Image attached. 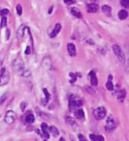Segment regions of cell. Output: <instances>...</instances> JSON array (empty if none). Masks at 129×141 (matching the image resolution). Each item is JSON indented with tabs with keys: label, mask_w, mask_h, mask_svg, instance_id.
I'll list each match as a JSON object with an SVG mask.
<instances>
[{
	"label": "cell",
	"mask_w": 129,
	"mask_h": 141,
	"mask_svg": "<svg viewBox=\"0 0 129 141\" xmlns=\"http://www.w3.org/2000/svg\"><path fill=\"white\" fill-rule=\"evenodd\" d=\"M60 141H66V140H64L63 138H60Z\"/></svg>",
	"instance_id": "cell-36"
},
{
	"label": "cell",
	"mask_w": 129,
	"mask_h": 141,
	"mask_svg": "<svg viewBox=\"0 0 129 141\" xmlns=\"http://www.w3.org/2000/svg\"><path fill=\"white\" fill-rule=\"evenodd\" d=\"M74 116L77 118L82 119L84 117V116H85V114H84V111L82 109H77L74 111Z\"/></svg>",
	"instance_id": "cell-17"
},
{
	"label": "cell",
	"mask_w": 129,
	"mask_h": 141,
	"mask_svg": "<svg viewBox=\"0 0 129 141\" xmlns=\"http://www.w3.org/2000/svg\"><path fill=\"white\" fill-rule=\"evenodd\" d=\"M24 30H25V26L24 25H22V26L19 28L18 33H17V37L19 40H20V39L23 37V35H24Z\"/></svg>",
	"instance_id": "cell-18"
},
{
	"label": "cell",
	"mask_w": 129,
	"mask_h": 141,
	"mask_svg": "<svg viewBox=\"0 0 129 141\" xmlns=\"http://www.w3.org/2000/svg\"><path fill=\"white\" fill-rule=\"evenodd\" d=\"M106 87L110 91L113 90V84H112V81H108V82H107V83H106Z\"/></svg>",
	"instance_id": "cell-23"
},
{
	"label": "cell",
	"mask_w": 129,
	"mask_h": 141,
	"mask_svg": "<svg viewBox=\"0 0 129 141\" xmlns=\"http://www.w3.org/2000/svg\"><path fill=\"white\" fill-rule=\"evenodd\" d=\"M89 138L92 141H104L103 136H100V135H95V134H90L89 135Z\"/></svg>",
	"instance_id": "cell-14"
},
{
	"label": "cell",
	"mask_w": 129,
	"mask_h": 141,
	"mask_svg": "<svg viewBox=\"0 0 129 141\" xmlns=\"http://www.w3.org/2000/svg\"><path fill=\"white\" fill-rule=\"evenodd\" d=\"M25 106H26V103H25V102H23V103H22V105H20V108H21V109H22V110H24V109H25Z\"/></svg>",
	"instance_id": "cell-34"
},
{
	"label": "cell",
	"mask_w": 129,
	"mask_h": 141,
	"mask_svg": "<svg viewBox=\"0 0 129 141\" xmlns=\"http://www.w3.org/2000/svg\"><path fill=\"white\" fill-rule=\"evenodd\" d=\"M50 131H51V133L52 134L53 137H57L59 135V131H58V130L55 126H51L50 127Z\"/></svg>",
	"instance_id": "cell-19"
},
{
	"label": "cell",
	"mask_w": 129,
	"mask_h": 141,
	"mask_svg": "<svg viewBox=\"0 0 129 141\" xmlns=\"http://www.w3.org/2000/svg\"><path fill=\"white\" fill-rule=\"evenodd\" d=\"M89 78H90V82H91V85L92 86H97L98 84V80L96 76V73L95 71H90L89 72Z\"/></svg>",
	"instance_id": "cell-8"
},
{
	"label": "cell",
	"mask_w": 129,
	"mask_h": 141,
	"mask_svg": "<svg viewBox=\"0 0 129 141\" xmlns=\"http://www.w3.org/2000/svg\"><path fill=\"white\" fill-rule=\"evenodd\" d=\"M5 97H6V96H5V94H4L3 96H2V98H1V101H0V103H3L4 102V101H5Z\"/></svg>",
	"instance_id": "cell-33"
},
{
	"label": "cell",
	"mask_w": 129,
	"mask_h": 141,
	"mask_svg": "<svg viewBox=\"0 0 129 141\" xmlns=\"http://www.w3.org/2000/svg\"><path fill=\"white\" fill-rule=\"evenodd\" d=\"M41 128H42V137H44L45 138H49L50 137V128L48 127V125L45 124V123H42V124H41Z\"/></svg>",
	"instance_id": "cell-7"
},
{
	"label": "cell",
	"mask_w": 129,
	"mask_h": 141,
	"mask_svg": "<svg viewBox=\"0 0 129 141\" xmlns=\"http://www.w3.org/2000/svg\"><path fill=\"white\" fill-rule=\"evenodd\" d=\"M78 137H79V141H87V140H86V138L83 137V135L79 134Z\"/></svg>",
	"instance_id": "cell-31"
},
{
	"label": "cell",
	"mask_w": 129,
	"mask_h": 141,
	"mask_svg": "<svg viewBox=\"0 0 129 141\" xmlns=\"http://www.w3.org/2000/svg\"><path fill=\"white\" fill-rule=\"evenodd\" d=\"M87 10L89 12H96L98 10V5L96 4H89L87 5Z\"/></svg>",
	"instance_id": "cell-11"
},
{
	"label": "cell",
	"mask_w": 129,
	"mask_h": 141,
	"mask_svg": "<svg viewBox=\"0 0 129 141\" xmlns=\"http://www.w3.org/2000/svg\"><path fill=\"white\" fill-rule=\"evenodd\" d=\"M6 23H7V19L5 17H3L2 18V22H1V26L2 27H4V26H6Z\"/></svg>",
	"instance_id": "cell-27"
},
{
	"label": "cell",
	"mask_w": 129,
	"mask_h": 141,
	"mask_svg": "<svg viewBox=\"0 0 129 141\" xmlns=\"http://www.w3.org/2000/svg\"><path fill=\"white\" fill-rule=\"evenodd\" d=\"M120 3L122 5V6L125 7V8L129 7V0H120Z\"/></svg>",
	"instance_id": "cell-22"
},
{
	"label": "cell",
	"mask_w": 129,
	"mask_h": 141,
	"mask_svg": "<svg viewBox=\"0 0 129 141\" xmlns=\"http://www.w3.org/2000/svg\"><path fill=\"white\" fill-rule=\"evenodd\" d=\"M70 77L72 78V79L70 80V83H73V82H75V80H76V78L77 77L75 76V74L74 73H70Z\"/></svg>",
	"instance_id": "cell-26"
},
{
	"label": "cell",
	"mask_w": 129,
	"mask_h": 141,
	"mask_svg": "<svg viewBox=\"0 0 129 141\" xmlns=\"http://www.w3.org/2000/svg\"><path fill=\"white\" fill-rule=\"evenodd\" d=\"M105 130L108 132H112L115 130V122L112 116H109L106 121V125H105Z\"/></svg>",
	"instance_id": "cell-3"
},
{
	"label": "cell",
	"mask_w": 129,
	"mask_h": 141,
	"mask_svg": "<svg viewBox=\"0 0 129 141\" xmlns=\"http://www.w3.org/2000/svg\"><path fill=\"white\" fill-rule=\"evenodd\" d=\"M106 116V110L103 107H99L94 110V117L97 120H101Z\"/></svg>",
	"instance_id": "cell-2"
},
{
	"label": "cell",
	"mask_w": 129,
	"mask_h": 141,
	"mask_svg": "<svg viewBox=\"0 0 129 141\" xmlns=\"http://www.w3.org/2000/svg\"><path fill=\"white\" fill-rule=\"evenodd\" d=\"M60 29H61V25L60 24H56V26H55V28L53 29V31L51 33V35H50V36L51 37V38H53V37H55L57 35H58V33H59Z\"/></svg>",
	"instance_id": "cell-12"
},
{
	"label": "cell",
	"mask_w": 129,
	"mask_h": 141,
	"mask_svg": "<svg viewBox=\"0 0 129 141\" xmlns=\"http://www.w3.org/2000/svg\"><path fill=\"white\" fill-rule=\"evenodd\" d=\"M13 68L15 69L16 71H21V74H22V71L24 70V64H23L22 60L16 59L13 62Z\"/></svg>",
	"instance_id": "cell-6"
},
{
	"label": "cell",
	"mask_w": 129,
	"mask_h": 141,
	"mask_svg": "<svg viewBox=\"0 0 129 141\" xmlns=\"http://www.w3.org/2000/svg\"><path fill=\"white\" fill-rule=\"evenodd\" d=\"M16 10H17V13L19 14V15H21V14H22V7H21V5H18L17 7H16Z\"/></svg>",
	"instance_id": "cell-24"
},
{
	"label": "cell",
	"mask_w": 129,
	"mask_h": 141,
	"mask_svg": "<svg viewBox=\"0 0 129 141\" xmlns=\"http://www.w3.org/2000/svg\"><path fill=\"white\" fill-rule=\"evenodd\" d=\"M44 141H46V140H44Z\"/></svg>",
	"instance_id": "cell-38"
},
{
	"label": "cell",
	"mask_w": 129,
	"mask_h": 141,
	"mask_svg": "<svg viewBox=\"0 0 129 141\" xmlns=\"http://www.w3.org/2000/svg\"><path fill=\"white\" fill-rule=\"evenodd\" d=\"M67 50L68 53L71 57H75L76 56V49H75V46L73 43H69L67 45Z\"/></svg>",
	"instance_id": "cell-9"
},
{
	"label": "cell",
	"mask_w": 129,
	"mask_h": 141,
	"mask_svg": "<svg viewBox=\"0 0 129 141\" xmlns=\"http://www.w3.org/2000/svg\"><path fill=\"white\" fill-rule=\"evenodd\" d=\"M1 15L3 16V17H5V15H6V14H8L9 13V11L7 10V9H3V10L1 11Z\"/></svg>",
	"instance_id": "cell-28"
},
{
	"label": "cell",
	"mask_w": 129,
	"mask_h": 141,
	"mask_svg": "<svg viewBox=\"0 0 129 141\" xmlns=\"http://www.w3.org/2000/svg\"><path fill=\"white\" fill-rule=\"evenodd\" d=\"M64 2L66 4V5H71V4L74 3L75 0H64Z\"/></svg>",
	"instance_id": "cell-30"
},
{
	"label": "cell",
	"mask_w": 129,
	"mask_h": 141,
	"mask_svg": "<svg viewBox=\"0 0 129 141\" xmlns=\"http://www.w3.org/2000/svg\"><path fill=\"white\" fill-rule=\"evenodd\" d=\"M42 91H44V94H45V99L47 100L48 101H49V100H50V94L48 93L47 89H46V88H44V89H42Z\"/></svg>",
	"instance_id": "cell-25"
},
{
	"label": "cell",
	"mask_w": 129,
	"mask_h": 141,
	"mask_svg": "<svg viewBox=\"0 0 129 141\" xmlns=\"http://www.w3.org/2000/svg\"><path fill=\"white\" fill-rule=\"evenodd\" d=\"M51 11H52V7H51V8L49 10V13H51Z\"/></svg>",
	"instance_id": "cell-35"
},
{
	"label": "cell",
	"mask_w": 129,
	"mask_h": 141,
	"mask_svg": "<svg viewBox=\"0 0 129 141\" xmlns=\"http://www.w3.org/2000/svg\"><path fill=\"white\" fill-rule=\"evenodd\" d=\"M82 106V101L78 96L70 95L69 97V108L71 110L78 109L79 108Z\"/></svg>",
	"instance_id": "cell-1"
},
{
	"label": "cell",
	"mask_w": 129,
	"mask_h": 141,
	"mask_svg": "<svg viewBox=\"0 0 129 141\" xmlns=\"http://www.w3.org/2000/svg\"><path fill=\"white\" fill-rule=\"evenodd\" d=\"M15 120V113L12 110H9L6 112L5 117V121L7 124H12Z\"/></svg>",
	"instance_id": "cell-5"
},
{
	"label": "cell",
	"mask_w": 129,
	"mask_h": 141,
	"mask_svg": "<svg viewBox=\"0 0 129 141\" xmlns=\"http://www.w3.org/2000/svg\"><path fill=\"white\" fill-rule=\"evenodd\" d=\"M25 120H26V122L28 124H32L35 121V117H34V115L32 113L27 114L26 117H25Z\"/></svg>",
	"instance_id": "cell-16"
},
{
	"label": "cell",
	"mask_w": 129,
	"mask_h": 141,
	"mask_svg": "<svg viewBox=\"0 0 129 141\" xmlns=\"http://www.w3.org/2000/svg\"><path fill=\"white\" fill-rule=\"evenodd\" d=\"M102 11H103L107 16H110L111 12H112V8H111L109 5H103V6L102 7Z\"/></svg>",
	"instance_id": "cell-20"
},
{
	"label": "cell",
	"mask_w": 129,
	"mask_h": 141,
	"mask_svg": "<svg viewBox=\"0 0 129 141\" xmlns=\"http://www.w3.org/2000/svg\"><path fill=\"white\" fill-rule=\"evenodd\" d=\"M67 122H68V124H72V125H73V124H75L74 120H73V118H70V117H68V118H67Z\"/></svg>",
	"instance_id": "cell-29"
},
{
	"label": "cell",
	"mask_w": 129,
	"mask_h": 141,
	"mask_svg": "<svg viewBox=\"0 0 129 141\" xmlns=\"http://www.w3.org/2000/svg\"><path fill=\"white\" fill-rule=\"evenodd\" d=\"M112 49H113L114 54H115L116 57H117V58H119V61L124 62V60H125V56H124V54H123L122 50H121L120 47H119V45H113V47H112Z\"/></svg>",
	"instance_id": "cell-4"
},
{
	"label": "cell",
	"mask_w": 129,
	"mask_h": 141,
	"mask_svg": "<svg viewBox=\"0 0 129 141\" xmlns=\"http://www.w3.org/2000/svg\"><path fill=\"white\" fill-rule=\"evenodd\" d=\"M71 13L73 14V16H75L76 18H81L82 17L80 11L79 10L78 8H76V7H73V8L71 9Z\"/></svg>",
	"instance_id": "cell-13"
},
{
	"label": "cell",
	"mask_w": 129,
	"mask_h": 141,
	"mask_svg": "<svg viewBox=\"0 0 129 141\" xmlns=\"http://www.w3.org/2000/svg\"><path fill=\"white\" fill-rule=\"evenodd\" d=\"M126 90H125V89H121L119 92V94H118V100H119V101H123V100L126 97Z\"/></svg>",
	"instance_id": "cell-15"
},
{
	"label": "cell",
	"mask_w": 129,
	"mask_h": 141,
	"mask_svg": "<svg viewBox=\"0 0 129 141\" xmlns=\"http://www.w3.org/2000/svg\"><path fill=\"white\" fill-rule=\"evenodd\" d=\"M92 1H95V0H92Z\"/></svg>",
	"instance_id": "cell-37"
},
{
	"label": "cell",
	"mask_w": 129,
	"mask_h": 141,
	"mask_svg": "<svg viewBox=\"0 0 129 141\" xmlns=\"http://www.w3.org/2000/svg\"><path fill=\"white\" fill-rule=\"evenodd\" d=\"M0 77H1V83H0V85L4 86V85H5V84L8 83V81H9V73L7 72V71H5L4 74L0 75Z\"/></svg>",
	"instance_id": "cell-10"
},
{
	"label": "cell",
	"mask_w": 129,
	"mask_h": 141,
	"mask_svg": "<svg viewBox=\"0 0 129 141\" xmlns=\"http://www.w3.org/2000/svg\"><path fill=\"white\" fill-rule=\"evenodd\" d=\"M128 16V13L126 10H121L119 12V18L120 19H125Z\"/></svg>",
	"instance_id": "cell-21"
},
{
	"label": "cell",
	"mask_w": 129,
	"mask_h": 141,
	"mask_svg": "<svg viewBox=\"0 0 129 141\" xmlns=\"http://www.w3.org/2000/svg\"><path fill=\"white\" fill-rule=\"evenodd\" d=\"M30 47L29 46H28V47H27V49H26V51H25V54H27V55H28L30 53Z\"/></svg>",
	"instance_id": "cell-32"
}]
</instances>
